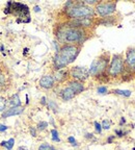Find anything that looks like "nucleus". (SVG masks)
I'll return each mask as SVG.
<instances>
[{"label":"nucleus","mask_w":135,"mask_h":150,"mask_svg":"<svg viewBox=\"0 0 135 150\" xmlns=\"http://www.w3.org/2000/svg\"><path fill=\"white\" fill-rule=\"evenodd\" d=\"M57 43L63 45H80L82 46L84 42L89 38V29L77 27L70 21L63 22L56 25L54 28Z\"/></svg>","instance_id":"obj_1"},{"label":"nucleus","mask_w":135,"mask_h":150,"mask_svg":"<svg viewBox=\"0 0 135 150\" xmlns=\"http://www.w3.org/2000/svg\"><path fill=\"white\" fill-rule=\"evenodd\" d=\"M81 46L80 45H63L59 50L55 52L53 57V69L54 71H58L61 69H65L70 64L74 63V61L79 55Z\"/></svg>","instance_id":"obj_2"},{"label":"nucleus","mask_w":135,"mask_h":150,"mask_svg":"<svg viewBox=\"0 0 135 150\" xmlns=\"http://www.w3.org/2000/svg\"><path fill=\"white\" fill-rule=\"evenodd\" d=\"M63 11L69 20L94 19L96 15L94 7L85 4L83 1H68L65 4Z\"/></svg>","instance_id":"obj_3"},{"label":"nucleus","mask_w":135,"mask_h":150,"mask_svg":"<svg viewBox=\"0 0 135 150\" xmlns=\"http://www.w3.org/2000/svg\"><path fill=\"white\" fill-rule=\"evenodd\" d=\"M110 59H111V56H110L109 52H103L98 57H96L91 63V68L89 69V76L98 77V76H102L103 74H105L107 72Z\"/></svg>","instance_id":"obj_4"},{"label":"nucleus","mask_w":135,"mask_h":150,"mask_svg":"<svg viewBox=\"0 0 135 150\" xmlns=\"http://www.w3.org/2000/svg\"><path fill=\"white\" fill-rule=\"evenodd\" d=\"M6 6L9 7L11 14L15 15L17 17V22L18 23H29L31 21L30 13L29 8L26 4L20 2H14V1H8L6 3Z\"/></svg>","instance_id":"obj_5"},{"label":"nucleus","mask_w":135,"mask_h":150,"mask_svg":"<svg viewBox=\"0 0 135 150\" xmlns=\"http://www.w3.org/2000/svg\"><path fill=\"white\" fill-rule=\"evenodd\" d=\"M125 69V61H124L123 54H113L110 59V63L107 69V74L108 76L112 78L119 77L120 75L124 73Z\"/></svg>","instance_id":"obj_6"},{"label":"nucleus","mask_w":135,"mask_h":150,"mask_svg":"<svg viewBox=\"0 0 135 150\" xmlns=\"http://www.w3.org/2000/svg\"><path fill=\"white\" fill-rule=\"evenodd\" d=\"M94 11H95V14L101 18L109 17L117 11V2L115 1H101L95 5Z\"/></svg>","instance_id":"obj_7"},{"label":"nucleus","mask_w":135,"mask_h":150,"mask_svg":"<svg viewBox=\"0 0 135 150\" xmlns=\"http://www.w3.org/2000/svg\"><path fill=\"white\" fill-rule=\"evenodd\" d=\"M69 71H70V77H72L73 80L83 82L89 78V70L85 67L75 66V67H72Z\"/></svg>","instance_id":"obj_8"},{"label":"nucleus","mask_w":135,"mask_h":150,"mask_svg":"<svg viewBox=\"0 0 135 150\" xmlns=\"http://www.w3.org/2000/svg\"><path fill=\"white\" fill-rule=\"evenodd\" d=\"M125 69L130 72H135V48H129L125 56Z\"/></svg>","instance_id":"obj_9"},{"label":"nucleus","mask_w":135,"mask_h":150,"mask_svg":"<svg viewBox=\"0 0 135 150\" xmlns=\"http://www.w3.org/2000/svg\"><path fill=\"white\" fill-rule=\"evenodd\" d=\"M39 84H40V87L43 88L45 90H50L52 88H54L55 86V80H54L53 76L52 75H43L42 77H41L40 81H39Z\"/></svg>","instance_id":"obj_10"},{"label":"nucleus","mask_w":135,"mask_h":150,"mask_svg":"<svg viewBox=\"0 0 135 150\" xmlns=\"http://www.w3.org/2000/svg\"><path fill=\"white\" fill-rule=\"evenodd\" d=\"M24 108L23 106H19V108H6L3 112H1V118L6 119V118L13 117V116H19L23 114Z\"/></svg>","instance_id":"obj_11"},{"label":"nucleus","mask_w":135,"mask_h":150,"mask_svg":"<svg viewBox=\"0 0 135 150\" xmlns=\"http://www.w3.org/2000/svg\"><path fill=\"white\" fill-rule=\"evenodd\" d=\"M55 80V82H63L70 77V71L69 69H61V70L55 71L54 75H52Z\"/></svg>","instance_id":"obj_12"},{"label":"nucleus","mask_w":135,"mask_h":150,"mask_svg":"<svg viewBox=\"0 0 135 150\" xmlns=\"http://www.w3.org/2000/svg\"><path fill=\"white\" fill-rule=\"evenodd\" d=\"M68 87H70L71 89L73 90V91L76 93V95H78V94L82 93V92L85 90V88H84V84L83 82L81 81H77V80H70V81H68Z\"/></svg>","instance_id":"obj_13"},{"label":"nucleus","mask_w":135,"mask_h":150,"mask_svg":"<svg viewBox=\"0 0 135 150\" xmlns=\"http://www.w3.org/2000/svg\"><path fill=\"white\" fill-rule=\"evenodd\" d=\"M75 96H76V93H75L70 87H68V86L65 88H63L60 91V97H61V99L65 101L71 100V99H73Z\"/></svg>","instance_id":"obj_14"},{"label":"nucleus","mask_w":135,"mask_h":150,"mask_svg":"<svg viewBox=\"0 0 135 150\" xmlns=\"http://www.w3.org/2000/svg\"><path fill=\"white\" fill-rule=\"evenodd\" d=\"M8 103L11 108H19V106H21V99L19 97V94L16 93L14 95H12L8 100Z\"/></svg>","instance_id":"obj_15"},{"label":"nucleus","mask_w":135,"mask_h":150,"mask_svg":"<svg viewBox=\"0 0 135 150\" xmlns=\"http://www.w3.org/2000/svg\"><path fill=\"white\" fill-rule=\"evenodd\" d=\"M0 146L4 147L6 150H13V148L15 146V139L11 138L7 141H2V142H0Z\"/></svg>","instance_id":"obj_16"},{"label":"nucleus","mask_w":135,"mask_h":150,"mask_svg":"<svg viewBox=\"0 0 135 150\" xmlns=\"http://www.w3.org/2000/svg\"><path fill=\"white\" fill-rule=\"evenodd\" d=\"M114 17L109 16V17H105V18H101V20L98 22V24L101 25H105V26H111L114 24Z\"/></svg>","instance_id":"obj_17"},{"label":"nucleus","mask_w":135,"mask_h":150,"mask_svg":"<svg viewBox=\"0 0 135 150\" xmlns=\"http://www.w3.org/2000/svg\"><path fill=\"white\" fill-rule=\"evenodd\" d=\"M48 126H49V123H48L47 121H40L39 123H37L35 128H37V130H39V131H44L48 128Z\"/></svg>","instance_id":"obj_18"},{"label":"nucleus","mask_w":135,"mask_h":150,"mask_svg":"<svg viewBox=\"0 0 135 150\" xmlns=\"http://www.w3.org/2000/svg\"><path fill=\"white\" fill-rule=\"evenodd\" d=\"M114 94H117V95H121V96H124V97H129L131 96V91H129V90H113Z\"/></svg>","instance_id":"obj_19"},{"label":"nucleus","mask_w":135,"mask_h":150,"mask_svg":"<svg viewBox=\"0 0 135 150\" xmlns=\"http://www.w3.org/2000/svg\"><path fill=\"white\" fill-rule=\"evenodd\" d=\"M51 139L53 142H60V138H59V134H58V131L56 130L55 128L51 129Z\"/></svg>","instance_id":"obj_20"},{"label":"nucleus","mask_w":135,"mask_h":150,"mask_svg":"<svg viewBox=\"0 0 135 150\" xmlns=\"http://www.w3.org/2000/svg\"><path fill=\"white\" fill-rule=\"evenodd\" d=\"M7 100L5 97H0V112H3L6 110Z\"/></svg>","instance_id":"obj_21"},{"label":"nucleus","mask_w":135,"mask_h":150,"mask_svg":"<svg viewBox=\"0 0 135 150\" xmlns=\"http://www.w3.org/2000/svg\"><path fill=\"white\" fill-rule=\"evenodd\" d=\"M47 105H48V108H50V110H52L53 112H57V110H58V106H57V104H56L54 101L52 100H49L48 102H47Z\"/></svg>","instance_id":"obj_22"},{"label":"nucleus","mask_w":135,"mask_h":150,"mask_svg":"<svg viewBox=\"0 0 135 150\" xmlns=\"http://www.w3.org/2000/svg\"><path fill=\"white\" fill-rule=\"evenodd\" d=\"M101 126H102V129H105V130H108L110 129V126H111V122L109 120H103V122L101 123Z\"/></svg>","instance_id":"obj_23"},{"label":"nucleus","mask_w":135,"mask_h":150,"mask_svg":"<svg viewBox=\"0 0 135 150\" xmlns=\"http://www.w3.org/2000/svg\"><path fill=\"white\" fill-rule=\"evenodd\" d=\"M5 81H6V77H5V75H4V73L2 72V70L0 69V88L4 86Z\"/></svg>","instance_id":"obj_24"},{"label":"nucleus","mask_w":135,"mask_h":150,"mask_svg":"<svg viewBox=\"0 0 135 150\" xmlns=\"http://www.w3.org/2000/svg\"><path fill=\"white\" fill-rule=\"evenodd\" d=\"M68 142H69L73 147H77V146H79V144H78V142H77L76 139H75L74 137H69V138H68Z\"/></svg>","instance_id":"obj_25"},{"label":"nucleus","mask_w":135,"mask_h":150,"mask_svg":"<svg viewBox=\"0 0 135 150\" xmlns=\"http://www.w3.org/2000/svg\"><path fill=\"white\" fill-rule=\"evenodd\" d=\"M94 125H95V130H96V132L100 134L101 132H102V126H101V123H99V122L95 121V122H94Z\"/></svg>","instance_id":"obj_26"},{"label":"nucleus","mask_w":135,"mask_h":150,"mask_svg":"<svg viewBox=\"0 0 135 150\" xmlns=\"http://www.w3.org/2000/svg\"><path fill=\"white\" fill-rule=\"evenodd\" d=\"M97 92H98V94L103 95V94H107L108 89H107V87H105V86H101V87H99L98 89H97Z\"/></svg>","instance_id":"obj_27"},{"label":"nucleus","mask_w":135,"mask_h":150,"mask_svg":"<svg viewBox=\"0 0 135 150\" xmlns=\"http://www.w3.org/2000/svg\"><path fill=\"white\" fill-rule=\"evenodd\" d=\"M51 149V145H49L48 143H43L40 145L39 150H50Z\"/></svg>","instance_id":"obj_28"},{"label":"nucleus","mask_w":135,"mask_h":150,"mask_svg":"<svg viewBox=\"0 0 135 150\" xmlns=\"http://www.w3.org/2000/svg\"><path fill=\"white\" fill-rule=\"evenodd\" d=\"M29 132H30V134L33 137V138H35V137H37V128H35V127H33V126H30V127H29Z\"/></svg>","instance_id":"obj_29"},{"label":"nucleus","mask_w":135,"mask_h":150,"mask_svg":"<svg viewBox=\"0 0 135 150\" xmlns=\"http://www.w3.org/2000/svg\"><path fill=\"white\" fill-rule=\"evenodd\" d=\"M85 4L89 5V6H91V5H96L97 3H98V1L97 0H85V1H83Z\"/></svg>","instance_id":"obj_30"},{"label":"nucleus","mask_w":135,"mask_h":150,"mask_svg":"<svg viewBox=\"0 0 135 150\" xmlns=\"http://www.w3.org/2000/svg\"><path fill=\"white\" fill-rule=\"evenodd\" d=\"M7 129H8V126L0 123V132H4V131H6Z\"/></svg>","instance_id":"obj_31"},{"label":"nucleus","mask_w":135,"mask_h":150,"mask_svg":"<svg viewBox=\"0 0 135 150\" xmlns=\"http://www.w3.org/2000/svg\"><path fill=\"white\" fill-rule=\"evenodd\" d=\"M115 134H117V137H123L124 136V131L123 130H121V129H115Z\"/></svg>","instance_id":"obj_32"},{"label":"nucleus","mask_w":135,"mask_h":150,"mask_svg":"<svg viewBox=\"0 0 135 150\" xmlns=\"http://www.w3.org/2000/svg\"><path fill=\"white\" fill-rule=\"evenodd\" d=\"M41 103H42L43 105H46V104H47V98H46V97H42V100H41Z\"/></svg>","instance_id":"obj_33"},{"label":"nucleus","mask_w":135,"mask_h":150,"mask_svg":"<svg viewBox=\"0 0 135 150\" xmlns=\"http://www.w3.org/2000/svg\"><path fill=\"white\" fill-rule=\"evenodd\" d=\"M85 139H94L95 137H94V134H85Z\"/></svg>","instance_id":"obj_34"},{"label":"nucleus","mask_w":135,"mask_h":150,"mask_svg":"<svg viewBox=\"0 0 135 150\" xmlns=\"http://www.w3.org/2000/svg\"><path fill=\"white\" fill-rule=\"evenodd\" d=\"M113 139H114V136H111V137H109V138L107 139V143H111L112 141H113Z\"/></svg>","instance_id":"obj_35"},{"label":"nucleus","mask_w":135,"mask_h":150,"mask_svg":"<svg viewBox=\"0 0 135 150\" xmlns=\"http://www.w3.org/2000/svg\"><path fill=\"white\" fill-rule=\"evenodd\" d=\"M18 150H28V148L25 147V146H20V147L18 148Z\"/></svg>","instance_id":"obj_36"},{"label":"nucleus","mask_w":135,"mask_h":150,"mask_svg":"<svg viewBox=\"0 0 135 150\" xmlns=\"http://www.w3.org/2000/svg\"><path fill=\"white\" fill-rule=\"evenodd\" d=\"M34 11H35V12H41L40 6H34Z\"/></svg>","instance_id":"obj_37"},{"label":"nucleus","mask_w":135,"mask_h":150,"mask_svg":"<svg viewBox=\"0 0 135 150\" xmlns=\"http://www.w3.org/2000/svg\"><path fill=\"white\" fill-rule=\"evenodd\" d=\"M50 150H57V149H56V148H54L53 146H51V149H50Z\"/></svg>","instance_id":"obj_38"}]
</instances>
